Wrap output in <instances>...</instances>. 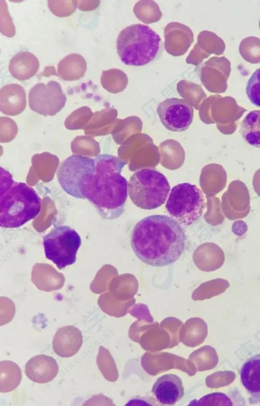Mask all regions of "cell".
<instances>
[{"mask_svg":"<svg viewBox=\"0 0 260 406\" xmlns=\"http://www.w3.org/2000/svg\"><path fill=\"white\" fill-rule=\"evenodd\" d=\"M170 186L166 176L153 168L136 171L128 182V193L132 202L144 210L156 209L166 202Z\"/></svg>","mask_w":260,"mask_h":406,"instance_id":"cell-5","label":"cell"},{"mask_svg":"<svg viewBox=\"0 0 260 406\" xmlns=\"http://www.w3.org/2000/svg\"><path fill=\"white\" fill-rule=\"evenodd\" d=\"M41 199L26 183L12 179L0 193V226L20 227L36 218L41 210Z\"/></svg>","mask_w":260,"mask_h":406,"instance_id":"cell-3","label":"cell"},{"mask_svg":"<svg viewBox=\"0 0 260 406\" xmlns=\"http://www.w3.org/2000/svg\"><path fill=\"white\" fill-rule=\"evenodd\" d=\"M205 205L202 191L195 184L184 182L172 189L165 207L171 217L180 225L189 226L201 218Z\"/></svg>","mask_w":260,"mask_h":406,"instance_id":"cell-6","label":"cell"},{"mask_svg":"<svg viewBox=\"0 0 260 406\" xmlns=\"http://www.w3.org/2000/svg\"><path fill=\"white\" fill-rule=\"evenodd\" d=\"M95 171L94 159L81 155H72L63 161L57 171L62 189L68 194L83 199L80 187L85 176Z\"/></svg>","mask_w":260,"mask_h":406,"instance_id":"cell-8","label":"cell"},{"mask_svg":"<svg viewBox=\"0 0 260 406\" xmlns=\"http://www.w3.org/2000/svg\"><path fill=\"white\" fill-rule=\"evenodd\" d=\"M199 401L209 403L208 405H234L231 398L227 395L221 392L209 394L202 398Z\"/></svg>","mask_w":260,"mask_h":406,"instance_id":"cell-23","label":"cell"},{"mask_svg":"<svg viewBox=\"0 0 260 406\" xmlns=\"http://www.w3.org/2000/svg\"><path fill=\"white\" fill-rule=\"evenodd\" d=\"M240 131L248 144L260 148V110L251 111L245 116Z\"/></svg>","mask_w":260,"mask_h":406,"instance_id":"cell-19","label":"cell"},{"mask_svg":"<svg viewBox=\"0 0 260 406\" xmlns=\"http://www.w3.org/2000/svg\"><path fill=\"white\" fill-rule=\"evenodd\" d=\"M161 46L159 36L148 25L138 23L128 26L118 35L116 49L123 63L142 66L153 61Z\"/></svg>","mask_w":260,"mask_h":406,"instance_id":"cell-4","label":"cell"},{"mask_svg":"<svg viewBox=\"0 0 260 406\" xmlns=\"http://www.w3.org/2000/svg\"><path fill=\"white\" fill-rule=\"evenodd\" d=\"M87 69V63L80 54L72 53L60 60L57 66V73L63 80L74 81L82 78Z\"/></svg>","mask_w":260,"mask_h":406,"instance_id":"cell-17","label":"cell"},{"mask_svg":"<svg viewBox=\"0 0 260 406\" xmlns=\"http://www.w3.org/2000/svg\"><path fill=\"white\" fill-rule=\"evenodd\" d=\"M46 258L58 269L74 264L81 244L78 233L67 225H57L43 237Z\"/></svg>","mask_w":260,"mask_h":406,"instance_id":"cell-7","label":"cell"},{"mask_svg":"<svg viewBox=\"0 0 260 406\" xmlns=\"http://www.w3.org/2000/svg\"><path fill=\"white\" fill-rule=\"evenodd\" d=\"M58 366L52 357L41 354L31 358L26 363L25 373L27 377L37 383H46L57 376Z\"/></svg>","mask_w":260,"mask_h":406,"instance_id":"cell-13","label":"cell"},{"mask_svg":"<svg viewBox=\"0 0 260 406\" xmlns=\"http://www.w3.org/2000/svg\"><path fill=\"white\" fill-rule=\"evenodd\" d=\"M152 392L159 403L173 405L183 397L184 389L180 377L168 373L157 379L153 385Z\"/></svg>","mask_w":260,"mask_h":406,"instance_id":"cell-11","label":"cell"},{"mask_svg":"<svg viewBox=\"0 0 260 406\" xmlns=\"http://www.w3.org/2000/svg\"><path fill=\"white\" fill-rule=\"evenodd\" d=\"M239 52L242 57L252 64L260 62V39L249 37L243 39L239 46Z\"/></svg>","mask_w":260,"mask_h":406,"instance_id":"cell-20","label":"cell"},{"mask_svg":"<svg viewBox=\"0 0 260 406\" xmlns=\"http://www.w3.org/2000/svg\"><path fill=\"white\" fill-rule=\"evenodd\" d=\"M1 110L4 114L15 115L26 107V92L19 84L11 83L3 86L0 90Z\"/></svg>","mask_w":260,"mask_h":406,"instance_id":"cell-15","label":"cell"},{"mask_svg":"<svg viewBox=\"0 0 260 406\" xmlns=\"http://www.w3.org/2000/svg\"><path fill=\"white\" fill-rule=\"evenodd\" d=\"M246 224L243 221L238 220L235 222L232 225V230L234 234L238 236L243 235L247 231Z\"/></svg>","mask_w":260,"mask_h":406,"instance_id":"cell-24","label":"cell"},{"mask_svg":"<svg viewBox=\"0 0 260 406\" xmlns=\"http://www.w3.org/2000/svg\"><path fill=\"white\" fill-rule=\"evenodd\" d=\"M246 93L250 102L260 107V68L256 69L249 79Z\"/></svg>","mask_w":260,"mask_h":406,"instance_id":"cell-21","label":"cell"},{"mask_svg":"<svg viewBox=\"0 0 260 406\" xmlns=\"http://www.w3.org/2000/svg\"><path fill=\"white\" fill-rule=\"evenodd\" d=\"M66 100L60 85L53 80L36 84L28 93L30 109L44 116L55 115L63 108Z\"/></svg>","mask_w":260,"mask_h":406,"instance_id":"cell-9","label":"cell"},{"mask_svg":"<svg viewBox=\"0 0 260 406\" xmlns=\"http://www.w3.org/2000/svg\"><path fill=\"white\" fill-rule=\"evenodd\" d=\"M186 241L181 225L162 214L139 221L131 236V247L137 258L153 267L166 266L177 261L185 251Z\"/></svg>","mask_w":260,"mask_h":406,"instance_id":"cell-1","label":"cell"},{"mask_svg":"<svg viewBox=\"0 0 260 406\" xmlns=\"http://www.w3.org/2000/svg\"><path fill=\"white\" fill-rule=\"evenodd\" d=\"M39 67V61L34 54L28 51H21L11 59L9 70L14 78L24 81L35 76Z\"/></svg>","mask_w":260,"mask_h":406,"instance_id":"cell-16","label":"cell"},{"mask_svg":"<svg viewBox=\"0 0 260 406\" xmlns=\"http://www.w3.org/2000/svg\"><path fill=\"white\" fill-rule=\"evenodd\" d=\"M82 343L81 332L76 327L70 325L58 329L54 336L52 346L57 355L69 358L78 352Z\"/></svg>","mask_w":260,"mask_h":406,"instance_id":"cell-12","label":"cell"},{"mask_svg":"<svg viewBox=\"0 0 260 406\" xmlns=\"http://www.w3.org/2000/svg\"><path fill=\"white\" fill-rule=\"evenodd\" d=\"M110 355L108 351L103 347H100L99 352L96 358V363L98 367L103 375L108 380L111 377V366Z\"/></svg>","mask_w":260,"mask_h":406,"instance_id":"cell-22","label":"cell"},{"mask_svg":"<svg viewBox=\"0 0 260 406\" xmlns=\"http://www.w3.org/2000/svg\"><path fill=\"white\" fill-rule=\"evenodd\" d=\"M22 379L20 368L15 362L4 360L0 362V391L9 392L18 386Z\"/></svg>","mask_w":260,"mask_h":406,"instance_id":"cell-18","label":"cell"},{"mask_svg":"<svg viewBox=\"0 0 260 406\" xmlns=\"http://www.w3.org/2000/svg\"><path fill=\"white\" fill-rule=\"evenodd\" d=\"M156 111L166 129L173 132H183L192 121L194 110L185 99L171 98L160 102Z\"/></svg>","mask_w":260,"mask_h":406,"instance_id":"cell-10","label":"cell"},{"mask_svg":"<svg viewBox=\"0 0 260 406\" xmlns=\"http://www.w3.org/2000/svg\"><path fill=\"white\" fill-rule=\"evenodd\" d=\"M242 386L249 394L250 404H260V354L249 357L240 369Z\"/></svg>","mask_w":260,"mask_h":406,"instance_id":"cell-14","label":"cell"},{"mask_svg":"<svg viewBox=\"0 0 260 406\" xmlns=\"http://www.w3.org/2000/svg\"><path fill=\"white\" fill-rule=\"evenodd\" d=\"M95 171L84 177L80 187L83 199H87L104 219L115 220L124 211L128 182L121 175L126 161L102 154L94 159Z\"/></svg>","mask_w":260,"mask_h":406,"instance_id":"cell-2","label":"cell"}]
</instances>
